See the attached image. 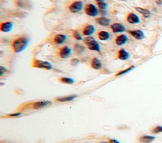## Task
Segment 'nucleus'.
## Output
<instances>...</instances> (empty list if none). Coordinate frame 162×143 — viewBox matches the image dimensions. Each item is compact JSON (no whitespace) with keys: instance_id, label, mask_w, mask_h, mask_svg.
<instances>
[{"instance_id":"obj_1","label":"nucleus","mask_w":162,"mask_h":143,"mask_svg":"<svg viewBox=\"0 0 162 143\" xmlns=\"http://www.w3.org/2000/svg\"><path fill=\"white\" fill-rule=\"evenodd\" d=\"M29 43V39L26 36H21L15 39L11 44V49L15 53L24 51Z\"/></svg>"},{"instance_id":"obj_2","label":"nucleus","mask_w":162,"mask_h":143,"mask_svg":"<svg viewBox=\"0 0 162 143\" xmlns=\"http://www.w3.org/2000/svg\"><path fill=\"white\" fill-rule=\"evenodd\" d=\"M84 43L86 45L87 49L90 51H96L99 53H101V47L98 41L92 36L86 37L83 39Z\"/></svg>"},{"instance_id":"obj_3","label":"nucleus","mask_w":162,"mask_h":143,"mask_svg":"<svg viewBox=\"0 0 162 143\" xmlns=\"http://www.w3.org/2000/svg\"><path fill=\"white\" fill-rule=\"evenodd\" d=\"M32 66L35 68L43 69L46 70H51L53 67V65L48 61L40 60V59H33L32 61Z\"/></svg>"},{"instance_id":"obj_4","label":"nucleus","mask_w":162,"mask_h":143,"mask_svg":"<svg viewBox=\"0 0 162 143\" xmlns=\"http://www.w3.org/2000/svg\"><path fill=\"white\" fill-rule=\"evenodd\" d=\"M85 14L89 17H96L99 15V10L98 8L93 4L88 3L84 7Z\"/></svg>"},{"instance_id":"obj_5","label":"nucleus","mask_w":162,"mask_h":143,"mask_svg":"<svg viewBox=\"0 0 162 143\" xmlns=\"http://www.w3.org/2000/svg\"><path fill=\"white\" fill-rule=\"evenodd\" d=\"M84 7L83 2L81 1H75L68 6V10L72 14H78L83 10Z\"/></svg>"},{"instance_id":"obj_6","label":"nucleus","mask_w":162,"mask_h":143,"mask_svg":"<svg viewBox=\"0 0 162 143\" xmlns=\"http://www.w3.org/2000/svg\"><path fill=\"white\" fill-rule=\"evenodd\" d=\"M72 54V49L68 46L65 45L59 49L58 55L62 59H67Z\"/></svg>"},{"instance_id":"obj_7","label":"nucleus","mask_w":162,"mask_h":143,"mask_svg":"<svg viewBox=\"0 0 162 143\" xmlns=\"http://www.w3.org/2000/svg\"><path fill=\"white\" fill-rule=\"evenodd\" d=\"M51 105H52V102L51 101L42 100V101H38L36 102L33 103L32 107L33 109L35 110H39Z\"/></svg>"},{"instance_id":"obj_8","label":"nucleus","mask_w":162,"mask_h":143,"mask_svg":"<svg viewBox=\"0 0 162 143\" xmlns=\"http://www.w3.org/2000/svg\"><path fill=\"white\" fill-rule=\"evenodd\" d=\"M14 27V23L11 21H4L0 25V30L2 32L8 33L11 31Z\"/></svg>"},{"instance_id":"obj_9","label":"nucleus","mask_w":162,"mask_h":143,"mask_svg":"<svg viewBox=\"0 0 162 143\" xmlns=\"http://www.w3.org/2000/svg\"><path fill=\"white\" fill-rule=\"evenodd\" d=\"M128 33L133 37L136 40H142L144 38V33L141 30H129Z\"/></svg>"},{"instance_id":"obj_10","label":"nucleus","mask_w":162,"mask_h":143,"mask_svg":"<svg viewBox=\"0 0 162 143\" xmlns=\"http://www.w3.org/2000/svg\"><path fill=\"white\" fill-rule=\"evenodd\" d=\"M110 28L112 30V32L115 33H122L125 31L126 29L125 27L121 24L120 23H114L113 24L111 25Z\"/></svg>"},{"instance_id":"obj_11","label":"nucleus","mask_w":162,"mask_h":143,"mask_svg":"<svg viewBox=\"0 0 162 143\" xmlns=\"http://www.w3.org/2000/svg\"><path fill=\"white\" fill-rule=\"evenodd\" d=\"M127 21L130 24H137L140 22V18L136 14L134 13H129L126 17Z\"/></svg>"},{"instance_id":"obj_12","label":"nucleus","mask_w":162,"mask_h":143,"mask_svg":"<svg viewBox=\"0 0 162 143\" xmlns=\"http://www.w3.org/2000/svg\"><path fill=\"white\" fill-rule=\"evenodd\" d=\"M95 30L96 29L95 26H93L92 25L87 24L83 28L82 32L84 35H85L86 37H88V36H91L92 34H94Z\"/></svg>"},{"instance_id":"obj_13","label":"nucleus","mask_w":162,"mask_h":143,"mask_svg":"<svg viewBox=\"0 0 162 143\" xmlns=\"http://www.w3.org/2000/svg\"><path fill=\"white\" fill-rule=\"evenodd\" d=\"M128 41V37L125 34H121L115 38V42L118 46L124 45Z\"/></svg>"},{"instance_id":"obj_14","label":"nucleus","mask_w":162,"mask_h":143,"mask_svg":"<svg viewBox=\"0 0 162 143\" xmlns=\"http://www.w3.org/2000/svg\"><path fill=\"white\" fill-rule=\"evenodd\" d=\"M96 21L98 25L103 26V27H108L111 25V20L110 18H108L107 17H98L96 19Z\"/></svg>"},{"instance_id":"obj_15","label":"nucleus","mask_w":162,"mask_h":143,"mask_svg":"<svg viewBox=\"0 0 162 143\" xmlns=\"http://www.w3.org/2000/svg\"><path fill=\"white\" fill-rule=\"evenodd\" d=\"M67 37L65 35L59 33L55 35V37H53V42L55 44L61 45L67 41Z\"/></svg>"},{"instance_id":"obj_16","label":"nucleus","mask_w":162,"mask_h":143,"mask_svg":"<svg viewBox=\"0 0 162 143\" xmlns=\"http://www.w3.org/2000/svg\"><path fill=\"white\" fill-rule=\"evenodd\" d=\"M91 66L92 69L99 70L103 67L102 62L97 57H93L91 61Z\"/></svg>"},{"instance_id":"obj_17","label":"nucleus","mask_w":162,"mask_h":143,"mask_svg":"<svg viewBox=\"0 0 162 143\" xmlns=\"http://www.w3.org/2000/svg\"><path fill=\"white\" fill-rule=\"evenodd\" d=\"M129 57H130L129 53L127 52L125 49H123V48L120 49L118 51L117 57H118V59H120V60L126 61L129 58Z\"/></svg>"},{"instance_id":"obj_18","label":"nucleus","mask_w":162,"mask_h":143,"mask_svg":"<svg viewBox=\"0 0 162 143\" xmlns=\"http://www.w3.org/2000/svg\"><path fill=\"white\" fill-rule=\"evenodd\" d=\"M77 97H78V95H68V96L58 97L55 99V100L58 102H71L74 100Z\"/></svg>"},{"instance_id":"obj_19","label":"nucleus","mask_w":162,"mask_h":143,"mask_svg":"<svg viewBox=\"0 0 162 143\" xmlns=\"http://www.w3.org/2000/svg\"><path fill=\"white\" fill-rule=\"evenodd\" d=\"M98 37L101 41H107L110 39V34L109 32L104 30H101L98 32Z\"/></svg>"},{"instance_id":"obj_20","label":"nucleus","mask_w":162,"mask_h":143,"mask_svg":"<svg viewBox=\"0 0 162 143\" xmlns=\"http://www.w3.org/2000/svg\"><path fill=\"white\" fill-rule=\"evenodd\" d=\"M74 52L77 54L80 55V54H82L83 53L85 52V51L86 50V47L82 44L76 43L74 45Z\"/></svg>"},{"instance_id":"obj_21","label":"nucleus","mask_w":162,"mask_h":143,"mask_svg":"<svg viewBox=\"0 0 162 143\" xmlns=\"http://www.w3.org/2000/svg\"><path fill=\"white\" fill-rule=\"evenodd\" d=\"M135 9L137 12L141 14L146 18H149L150 15H151V12H150L149 10H148V9L143 8L141 7H135Z\"/></svg>"},{"instance_id":"obj_22","label":"nucleus","mask_w":162,"mask_h":143,"mask_svg":"<svg viewBox=\"0 0 162 143\" xmlns=\"http://www.w3.org/2000/svg\"><path fill=\"white\" fill-rule=\"evenodd\" d=\"M155 139V137L152 136H144L140 138V142L142 143H151Z\"/></svg>"},{"instance_id":"obj_23","label":"nucleus","mask_w":162,"mask_h":143,"mask_svg":"<svg viewBox=\"0 0 162 143\" xmlns=\"http://www.w3.org/2000/svg\"><path fill=\"white\" fill-rule=\"evenodd\" d=\"M59 81L63 83V84H67V85H73L75 83V81L74 79L68 77H62L59 79Z\"/></svg>"},{"instance_id":"obj_24","label":"nucleus","mask_w":162,"mask_h":143,"mask_svg":"<svg viewBox=\"0 0 162 143\" xmlns=\"http://www.w3.org/2000/svg\"><path fill=\"white\" fill-rule=\"evenodd\" d=\"M134 68H135L134 66H131L129 67L128 68L125 69L120 71V72H119L117 74L115 75V76H122V75H125L127 73H128L129 72H130V71H131Z\"/></svg>"},{"instance_id":"obj_25","label":"nucleus","mask_w":162,"mask_h":143,"mask_svg":"<svg viewBox=\"0 0 162 143\" xmlns=\"http://www.w3.org/2000/svg\"><path fill=\"white\" fill-rule=\"evenodd\" d=\"M72 36L75 40L78 41L83 40V37H82V35H81V33L77 30H74L72 31Z\"/></svg>"},{"instance_id":"obj_26","label":"nucleus","mask_w":162,"mask_h":143,"mask_svg":"<svg viewBox=\"0 0 162 143\" xmlns=\"http://www.w3.org/2000/svg\"><path fill=\"white\" fill-rule=\"evenodd\" d=\"M98 6L101 11H105L107 7V4L104 2H98Z\"/></svg>"},{"instance_id":"obj_27","label":"nucleus","mask_w":162,"mask_h":143,"mask_svg":"<svg viewBox=\"0 0 162 143\" xmlns=\"http://www.w3.org/2000/svg\"><path fill=\"white\" fill-rule=\"evenodd\" d=\"M152 133L154 134H158V133H162V126H156V127H155L153 129Z\"/></svg>"},{"instance_id":"obj_28","label":"nucleus","mask_w":162,"mask_h":143,"mask_svg":"<svg viewBox=\"0 0 162 143\" xmlns=\"http://www.w3.org/2000/svg\"><path fill=\"white\" fill-rule=\"evenodd\" d=\"M80 63V60L77 58H73L71 60V64L74 66H77Z\"/></svg>"},{"instance_id":"obj_29","label":"nucleus","mask_w":162,"mask_h":143,"mask_svg":"<svg viewBox=\"0 0 162 143\" xmlns=\"http://www.w3.org/2000/svg\"><path fill=\"white\" fill-rule=\"evenodd\" d=\"M7 71L8 70H7V69L6 68H5V67L2 66L1 68H0V76H3Z\"/></svg>"},{"instance_id":"obj_30","label":"nucleus","mask_w":162,"mask_h":143,"mask_svg":"<svg viewBox=\"0 0 162 143\" xmlns=\"http://www.w3.org/2000/svg\"><path fill=\"white\" fill-rule=\"evenodd\" d=\"M22 115V113L21 112H17V113H13V114H8V117H18Z\"/></svg>"},{"instance_id":"obj_31","label":"nucleus","mask_w":162,"mask_h":143,"mask_svg":"<svg viewBox=\"0 0 162 143\" xmlns=\"http://www.w3.org/2000/svg\"><path fill=\"white\" fill-rule=\"evenodd\" d=\"M109 141L110 143H120L119 141H118L117 139H110Z\"/></svg>"},{"instance_id":"obj_32","label":"nucleus","mask_w":162,"mask_h":143,"mask_svg":"<svg viewBox=\"0 0 162 143\" xmlns=\"http://www.w3.org/2000/svg\"><path fill=\"white\" fill-rule=\"evenodd\" d=\"M99 143H110V142L109 141H103L99 142Z\"/></svg>"},{"instance_id":"obj_33","label":"nucleus","mask_w":162,"mask_h":143,"mask_svg":"<svg viewBox=\"0 0 162 143\" xmlns=\"http://www.w3.org/2000/svg\"><path fill=\"white\" fill-rule=\"evenodd\" d=\"M156 3H158V4H159V5H161V4L162 3L161 0H156Z\"/></svg>"},{"instance_id":"obj_34","label":"nucleus","mask_w":162,"mask_h":143,"mask_svg":"<svg viewBox=\"0 0 162 143\" xmlns=\"http://www.w3.org/2000/svg\"><path fill=\"white\" fill-rule=\"evenodd\" d=\"M95 1L97 2L98 3V2H104V1H105V0H95Z\"/></svg>"},{"instance_id":"obj_35","label":"nucleus","mask_w":162,"mask_h":143,"mask_svg":"<svg viewBox=\"0 0 162 143\" xmlns=\"http://www.w3.org/2000/svg\"><path fill=\"white\" fill-rule=\"evenodd\" d=\"M122 1H125V0H122Z\"/></svg>"}]
</instances>
